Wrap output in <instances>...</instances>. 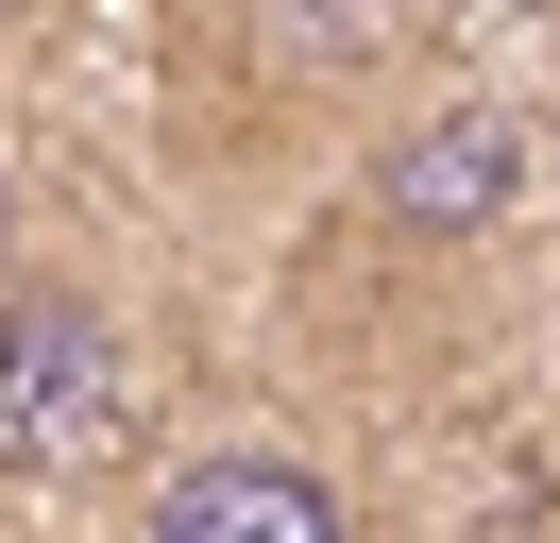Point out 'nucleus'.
<instances>
[{
  "mask_svg": "<svg viewBox=\"0 0 560 543\" xmlns=\"http://www.w3.org/2000/svg\"><path fill=\"white\" fill-rule=\"evenodd\" d=\"M0 18H18V0H0Z\"/></svg>",
  "mask_w": 560,
  "mask_h": 543,
  "instance_id": "39448f33",
  "label": "nucleus"
},
{
  "mask_svg": "<svg viewBox=\"0 0 560 543\" xmlns=\"http://www.w3.org/2000/svg\"><path fill=\"white\" fill-rule=\"evenodd\" d=\"M374 204H390V221L424 238V255L492 238V221L526 204V119H510V102H424V119H408V136L374 153Z\"/></svg>",
  "mask_w": 560,
  "mask_h": 543,
  "instance_id": "f03ea898",
  "label": "nucleus"
},
{
  "mask_svg": "<svg viewBox=\"0 0 560 543\" xmlns=\"http://www.w3.org/2000/svg\"><path fill=\"white\" fill-rule=\"evenodd\" d=\"M153 527L171 543H340V475L289 459V441H221V459L153 475Z\"/></svg>",
  "mask_w": 560,
  "mask_h": 543,
  "instance_id": "7ed1b4c3",
  "label": "nucleus"
},
{
  "mask_svg": "<svg viewBox=\"0 0 560 543\" xmlns=\"http://www.w3.org/2000/svg\"><path fill=\"white\" fill-rule=\"evenodd\" d=\"M0 272H18V153H0Z\"/></svg>",
  "mask_w": 560,
  "mask_h": 543,
  "instance_id": "20e7f679",
  "label": "nucleus"
},
{
  "mask_svg": "<svg viewBox=\"0 0 560 543\" xmlns=\"http://www.w3.org/2000/svg\"><path fill=\"white\" fill-rule=\"evenodd\" d=\"M137 407L119 323L85 289H0V475H85Z\"/></svg>",
  "mask_w": 560,
  "mask_h": 543,
  "instance_id": "f257e3e1",
  "label": "nucleus"
}]
</instances>
